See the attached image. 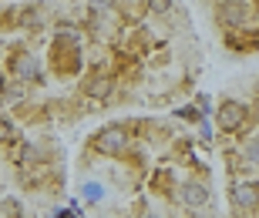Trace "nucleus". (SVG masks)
<instances>
[{
	"mask_svg": "<svg viewBox=\"0 0 259 218\" xmlns=\"http://www.w3.org/2000/svg\"><path fill=\"white\" fill-rule=\"evenodd\" d=\"M95 148L105 154H121L125 151V134H121V128H105V131L95 134Z\"/></svg>",
	"mask_w": 259,
	"mask_h": 218,
	"instance_id": "1",
	"label": "nucleus"
},
{
	"mask_svg": "<svg viewBox=\"0 0 259 218\" xmlns=\"http://www.w3.org/2000/svg\"><path fill=\"white\" fill-rule=\"evenodd\" d=\"M179 195H182V201H185V205H189V208H202V205L209 201V191L202 188L199 181H185V185H182V191H179Z\"/></svg>",
	"mask_w": 259,
	"mask_h": 218,
	"instance_id": "2",
	"label": "nucleus"
},
{
	"mask_svg": "<svg viewBox=\"0 0 259 218\" xmlns=\"http://www.w3.org/2000/svg\"><path fill=\"white\" fill-rule=\"evenodd\" d=\"M232 205H239V208H252L256 205V185H232Z\"/></svg>",
	"mask_w": 259,
	"mask_h": 218,
	"instance_id": "3",
	"label": "nucleus"
},
{
	"mask_svg": "<svg viewBox=\"0 0 259 218\" xmlns=\"http://www.w3.org/2000/svg\"><path fill=\"white\" fill-rule=\"evenodd\" d=\"M242 114H246V107L242 104H222V114H219V121H222V128H236V124H242Z\"/></svg>",
	"mask_w": 259,
	"mask_h": 218,
	"instance_id": "4",
	"label": "nucleus"
},
{
	"mask_svg": "<svg viewBox=\"0 0 259 218\" xmlns=\"http://www.w3.org/2000/svg\"><path fill=\"white\" fill-rule=\"evenodd\" d=\"M0 141H4V144H14V141H17V128H14L7 118H0Z\"/></svg>",
	"mask_w": 259,
	"mask_h": 218,
	"instance_id": "5",
	"label": "nucleus"
},
{
	"mask_svg": "<svg viewBox=\"0 0 259 218\" xmlns=\"http://www.w3.org/2000/svg\"><path fill=\"white\" fill-rule=\"evenodd\" d=\"M84 195H88V201H98L105 195V188H101V185H84Z\"/></svg>",
	"mask_w": 259,
	"mask_h": 218,
	"instance_id": "6",
	"label": "nucleus"
},
{
	"mask_svg": "<svg viewBox=\"0 0 259 218\" xmlns=\"http://www.w3.org/2000/svg\"><path fill=\"white\" fill-rule=\"evenodd\" d=\"M168 4H172V0H152V10L162 14V10H168Z\"/></svg>",
	"mask_w": 259,
	"mask_h": 218,
	"instance_id": "7",
	"label": "nucleus"
},
{
	"mask_svg": "<svg viewBox=\"0 0 259 218\" xmlns=\"http://www.w3.org/2000/svg\"><path fill=\"white\" fill-rule=\"evenodd\" d=\"M58 218H74V211H58Z\"/></svg>",
	"mask_w": 259,
	"mask_h": 218,
	"instance_id": "8",
	"label": "nucleus"
},
{
	"mask_svg": "<svg viewBox=\"0 0 259 218\" xmlns=\"http://www.w3.org/2000/svg\"><path fill=\"white\" fill-rule=\"evenodd\" d=\"M145 218H158V215H145Z\"/></svg>",
	"mask_w": 259,
	"mask_h": 218,
	"instance_id": "9",
	"label": "nucleus"
}]
</instances>
